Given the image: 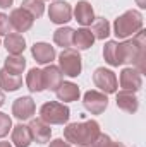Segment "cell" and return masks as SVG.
Masks as SVG:
<instances>
[{
  "instance_id": "1",
  "label": "cell",
  "mask_w": 146,
  "mask_h": 147,
  "mask_svg": "<svg viewBox=\"0 0 146 147\" xmlns=\"http://www.w3.org/2000/svg\"><path fill=\"white\" fill-rule=\"evenodd\" d=\"M145 46L146 38L145 31L141 29L138 34H134L132 39H126L122 43H117V65L132 63L136 69L143 74L145 72Z\"/></svg>"
},
{
  "instance_id": "2",
  "label": "cell",
  "mask_w": 146,
  "mask_h": 147,
  "mask_svg": "<svg viewBox=\"0 0 146 147\" xmlns=\"http://www.w3.org/2000/svg\"><path fill=\"white\" fill-rule=\"evenodd\" d=\"M100 134H102L100 125L95 120L69 123L64 128V139L69 144H76V146H89Z\"/></svg>"
},
{
  "instance_id": "3",
  "label": "cell",
  "mask_w": 146,
  "mask_h": 147,
  "mask_svg": "<svg viewBox=\"0 0 146 147\" xmlns=\"http://www.w3.org/2000/svg\"><path fill=\"white\" fill-rule=\"evenodd\" d=\"M143 16L138 10H126L113 22V34L119 39H127L129 36L138 34L143 29Z\"/></svg>"
},
{
  "instance_id": "4",
  "label": "cell",
  "mask_w": 146,
  "mask_h": 147,
  "mask_svg": "<svg viewBox=\"0 0 146 147\" xmlns=\"http://www.w3.org/2000/svg\"><path fill=\"white\" fill-rule=\"evenodd\" d=\"M40 118L48 125H64L71 118V110L64 103L50 101L40 108Z\"/></svg>"
},
{
  "instance_id": "5",
  "label": "cell",
  "mask_w": 146,
  "mask_h": 147,
  "mask_svg": "<svg viewBox=\"0 0 146 147\" xmlns=\"http://www.w3.org/2000/svg\"><path fill=\"white\" fill-rule=\"evenodd\" d=\"M59 69L67 77H77L83 70V62H81L79 50H74V48L62 50V53L59 55Z\"/></svg>"
},
{
  "instance_id": "6",
  "label": "cell",
  "mask_w": 146,
  "mask_h": 147,
  "mask_svg": "<svg viewBox=\"0 0 146 147\" xmlns=\"http://www.w3.org/2000/svg\"><path fill=\"white\" fill-rule=\"evenodd\" d=\"M93 82H95V86L102 91V92H105V94H113V92H117V89H119V80H117V75L108 70V69H105V67H98L95 74H93Z\"/></svg>"
},
{
  "instance_id": "7",
  "label": "cell",
  "mask_w": 146,
  "mask_h": 147,
  "mask_svg": "<svg viewBox=\"0 0 146 147\" xmlns=\"http://www.w3.org/2000/svg\"><path fill=\"white\" fill-rule=\"evenodd\" d=\"M83 105H84V108L89 111L91 115H102L103 111L107 110V106H108V98H107L105 92L91 89V91L84 92Z\"/></svg>"
},
{
  "instance_id": "8",
  "label": "cell",
  "mask_w": 146,
  "mask_h": 147,
  "mask_svg": "<svg viewBox=\"0 0 146 147\" xmlns=\"http://www.w3.org/2000/svg\"><path fill=\"white\" fill-rule=\"evenodd\" d=\"M120 87L122 91H131V92H138L143 87V75L136 67H126L122 69L120 77H119Z\"/></svg>"
},
{
  "instance_id": "9",
  "label": "cell",
  "mask_w": 146,
  "mask_h": 147,
  "mask_svg": "<svg viewBox=\"0 0 146 147\" xmlns=\"http://www.w3.org/2000/svg\"><path fill=\"white\" fill-rule=\"evenodd\" d=\"M48 17L53 24H65L72 19V7L65 0H57L48 7Z\"/></svg>"
},
{
  "instance_id": "10",
  "label": "cell",
  "mask_w": 146,
  "mask_h": 147,
  "mask_svg": "<svg viewBox=\"0 0 146 147\" xmlns=\"http://www.w3.org/2000/svg\"><path fill=\"white\" fill-rule=\"evenodd\" d=\"M36 111V105L33 101V98L29 96H23V98H17L12 105V115L19 120V121H24V120H29Z\"/></svg>"
},
{
  "instance_id": "11",
  "label": "cell",
  "mask_w": 146,
  "mask_h": 147,
  "mask_svg": "<svg viewBox=\"0 0 146 147\" xmlns=\"http://www.w3.org/2000/svg\"><path fill=\"white\" fill-rule=\"evenodd\" d=\"M9 21H10V28L16 29V33H26L31 29L35 19L31 17V14H28L24 9H14L9 16Z\"/></svg>"
},
{
  "instance_id": "12",
  "label": "cell",
  "mask_w": 146,
  "mask_h": 147,
  "mask_svg": "<svg viewBox=\"0 0 146 147\" xmlns=\"http://www.w3.org/2000/svg\"><path fill=\"white\" fill-rule=\"evenodd\" d=\"M31 55L36 60V63H40V65H50L55 60L57 53H55V48L52 45L40 41V43H35L31 46Z\"/></svg>"
},
{
  "instance_id": "13",
  "label": "cell",
  "mask_w": 146,
  "mask_h": 147,
  "mask_svg": "<svg viewBox=\"0 0 146 147\" xmlns=\"http://www.w3.org/2000/svg\"><path fill=\"white\" fill-rule=\"evenodd\" d=\"M29 132H31V139L38 142V144H46L50 142V137H52V128L48 123H45L41 118H35L29 121L28 125Z\"/></svg>"
},
{
  "instance_id": "14",
  "label": "cell",
  "mask_w": 146,
  "mask_h": 147,
  "mask_svg": "<svg viewBox=\"0 0 146 147\" xmlns=\"http://www.w3.org/2000/svg\"><path fill=\"white\" fill-rule=\"evenodd\" d=\"M41 74H43V86L48 91H57V87L64 82L62 80V72L57 65H52V63L46 65L41 70Z\"/></svg>"
},
{
  "instance_id": "15",
  "label": "cell",
  "mask_w": 146,
  "mask_h": 147,
  "mask_svg": "<svg viewBox=\"0 0 146 147\" xmlns=\"http://www.w3.org/2000/svg\"><path fill=\"white\" fill-rule=\"evenodd\" d=\"M74 17H76V21H77L83 28L91 26L93 21H95V12H93L91 3L86 2V0L77 2V5H76V9H74Z\"/></svg>"
},
{
  "instance_id": "16",
  "label": "cell",
  "mask_w": 146,
  "mask_h": 147,
  "mask_svg": "<svg viewBox=\"0 0 146 147\" xmlns=\"http://www.w3.org/2000/svg\"><path fill=\"white\" fill-rule=\"evenodd\" d=\"M115 103H117V108H120L126 113H136L139 108V101H138L136 94L131 91H119Z\"/></svg>"
},
{
  "instance_id": "17",
  "label": "cell",
  "mask_w": 146,
  "mask_h": 147,
  "mask_svg": "<svg viewBox=\"0 0 146 147\" xmlns=\"http://www.w3.org/2000/svg\"><path fill=\"white\" fill-rule=\"evenodd\" d=\"M3 46L9 55H23V51L26 50V39L19 33H9L3 39Z\"/></svg>"
},
{
  "instance_id": "18",
  "label": "cell",
  "mask_w": 146,
  "mask_h": 147,
  "mask_svg": "<svg viewBox=\"0 0 146 147\" xmlns=\"http://www.w3.org/2000/svg\"><path fill=\"white\" fill-rule=\"evenodd\" d=\"M55 94H57L59 101H64V103H74V101L79 99L81 91H79V87H77L74 82H62V84L57 87Z\"/></svg>"
},
{
  "instance_id": "19",
  "label": "cell",
  "mask_w": 146,
  "mask_h": 147,
  "mask_svg": "<svg viewBox=\"0 0 146 147\" xmlns=\"http://www.w3.org/2000/svg\"><path fill=\"white\" fill-rule=\"evenodd\" d=\"M31 142H33V139H31V132H29L28 125L19 123V125L12 127V144L16 147H29Z\"/></svg>"
},
{
  "instance_id": "20",
  "label": "cell",
  "mask_w": 146,
  "mask_h": 147,
  "mask_svg": "<svg viewBox=\"0 0 146 147\" xmlns=\"http://www.w3.org/2000/svg\"><path fill=\"white\" fill-rule=\"evenodd\" d=\"M95 43V36L91 33V29L88 28H79L77 31H74L72 36V45L77 50H89Z\"/></svg>"
},
{
  "instance_id": "21",
  "label": "cell",
  "mask_w": 146,
  "mask_h": 147,
  "mask_svg": "<svg viewBox=\"0 0 146 147\" xmlns=\"http://www.w3.org/2000/svg\"><path fill=\"white\" fill-rule=\"evenodd\" d=\"M0 87L3 91H17L19 87H23V79L21 75H14V74H9L5 69L0 70Z\"/></svg>"
},
{
  "instance_id": "22",
  "label": "cell",
  "mask_w": 146,
  "mask_h": 147,
  "mask_svg": "<svg viewBox=\"0 0 146 147\" xmlns=\"http://www.w3.org/2000/svg\"><path fill=\"white\" fill-rule=\"evenodd\" d=\"M3 69L9 74L21 75L24 72V69H26V58L23 55H9L3 60Z\"/></svg>"
},
{
  "instance_id": "23",
  "label": "cell",
  "mask_w": 146,
  "mask_h": 147,
  "mask_svg": "<svg viewBox=\"0 0 146 147\" xmlns=\"http://www.w3.org/2000/svg\"><path fill=\"white\" fill-rule=\"evenodd\" d=\"M72 36H74V29L65 26V28H59L55 33H53V41L57 46H62L64 50L65 48H71L72 46Z\"/></svg>"
},
{
  "instance_id": "24",
  "label": "cell",
  "mask_w": 146,
  "mask_h": 147,
  "mask_svg": "<svg viewBox=\"0 0 146 147\" xmlns=\"http://www.w3.org/2000/svg\"><path fill=\"white\" fill-rule=\"evenodd\" d=\"M26 86L31 92H41L45 91V86H43V74L40 69H31L28 72L26 77Z\"/></svg>"
},
{
  "instance_id": "25",
  "label": "cell",
  "mask_w": 146,
  "mask_h": 147,
  "mask_svg": "<svg viewBox=\"0 0 146 147\" xmlns=\"http://www.w3.org/2000/svg\"><path fill=\"white\" fill-rule=\"evenodd\" d=\"M91 33L95 39H105L110 36V22L105 17H95L91 24Z\"/></svg>"
},
{
  "instance_id": "26",
  "label": "cell",
  "mask_w": 146,
  "mask_h": 147,
  "mask_svg": "<svg viewBox=\"0 0 146 147\" xmlns=\"http://www.w3.org/2000/svg\"><path fill=\"white\" fill-rule=\"evenodd\" d=\"M21 5H23L21 9H24L28 14H31L33 19L41 17L43 12H45V2L43 0H23Z\"/></svg>"
},
{
  "instance_id": "27",
  "label": "cell",
  "mask_w": 146,
  "mask_h": 147,
  "mask_svg": "<svg viewBox=\"0 0 146 147\" xmlns=\"http://www.w3.org/2000/svg\"><path fill=\"white\" fill-rule=\"evenodd\" d=\"M103 57L105 62L112 67H119L117 65V41H107L103 46Z\"/></svg>"
},
{
  "instance_id": "28",
  "label": "cell",
  "mask_w": 146,
  "mask_h": 147,
  "mask_svg": "<svg viewBox=\"0 0 146 147\" xmlns=\"http://www.w3.org/2000/svg\"><path fill=\"white\" fill-rule=\"evenodd\" d=\"M12 130V120L7 113L0 111V139H3L5 135H9V132Z\"/></svg>"
},
{
  "instance_id": "29",
  "label": "cell",
  "mask_w": 146,
  "mask_h": 147,
  "mask_svg": "<svg viewBox=\"0 0 146 147\" xmlns=\"http://www.w3.org/2000/svg\"><path fill=\"white\" fill-rule=\"evenodd\" d=\"M89 147H112V139H110L108 135H105V134H100L91 144Z\"/></svg>"
},
{
  "instance_id": "30",
  "label": "cell",
  "mask_w": 146,
  "mask_h": 147,
  "mask_svg": "<svg viewBox=\"0 0 146 147\" xmlns=\"http://www.w3.org/2000/svg\"><path fill=\"white\" fill-rule=\"evenodd\" d=\"M10 33V21H9V16L0 12V36H7Z\"/></svg>"
},
{
  "instance_id": "31",
  "label": "cell",
  "mask_w": 146,
  "mask_h": 147,
  "mask_svg": "<svg viewBox=\"0 0 146 147\" xmlns=\"http://www.w3.org/2000/svg\"><path fill=\"white\" fill-rule=\"evenodd\" d=\"M50 147H71V144L64 139H55V140L50 142Z\"/></svg>"
},
{
  "instance_id": "32",
  "label": "cell",
  "mask_w": 146,
  "mask_h": 147,
  "mask_svg": "<svg viewBox=\"0 0 146 147\" xmlns=\"http://www.w3.org/2000/svg\"><path fill=\"white\" fill-rule=\"evenodd\" d=\"M14 3V0H0V9H9Z\"/></svg>"
},
{
  "instance_id": "33",
  "label": "cell",
  "mask_w": 146,
  "mask_h": 147,
  "mask_svg": "<svg viewBox=\"0 0 146 147\" xmlns=\"http://www.w3.org/2000/svg\"><path fill=\"white\" fill-rule=\"evenodd\" d=\"M3 103H5V94H3V92L0 91V108L3 106Z\"/></svg>"
},
{
  "instance_id": "34",
  "label": "cell",
  "mask_w": 146,
  "mask_h": 147,
  "mask_svg": "<svg viewBox=\"0 0 146 147\" xmlns=\"http://www.w3.org/2000/svg\"><path fill=\"white\" fill-rule=\"evenodd\" d=\"M136 2H138V5L141 9H146V0H136Z\"/></svg>"
},
{
  "instance_id": "35",
  "label": "cell",
  "mask_w": 146,
  "mask_h": 147,
  "mask_svg": "<svg viewBox=\"0 0 146 147\" xmlns=\"http://www.w3.org/2000/svg\"><path fill=\"white\" fill-rule=\"evenodd\" d=\"M112 147H126V146L120 144V142H112Z\"/></svg>"
},
{
  "instance_id": "36",
  "label": "cell",
  "mask_w": 146,
  "mask_h": 147,
  "mask_svg": "<svg viewBox=\"0 0 146 147\" xmlns=\"http://www.w3.org/2000/svg\"><path fill=\"white\" fill-rule=\"evenodd\" d=\"M0 147H12L9 142H0Z\"/></svg>"
},
{
  "instance_id": "37",
  "label": "cell",
  "mask_w": 146,
  "mask_h": 147,
  "mask_svg": "<svg viewBox=\"0 0 146 147\" xmlns=\"http://www.w3.org/2000/svg\"><path fill=\"white\" fill-rule=\"evenodd\" d=\"M77 147H89V146H77Z\"/></svg>"
},
{
  "instance_id": "38",
  "label": "cell",
  "mask_w": 146,
  "mask_h": 147,
  "mask_svg": "<svg viewBox=\"0 0 146 147\" xmlns=\"http://www.w3.org/2000/svg\"><path fill=\"white\" fill-rule=\"evenodd\" d=\"M0 45H2V41H0Z\"/></svg>"
},
{
  "instance_id": "39",
  "label": "cell",
  "mask_w": 146,
  "mask_h": 147,
  "mask_svg": "<svg viewBox=\"0 0 146 147\" xmlns=\"http://www.w3.org/2000/svg\"><path fill=\"white\" fill-rule=\"evenodd\" d=\"M43 2H45V0H43Z\"/></svg>"
}]
</instances>
